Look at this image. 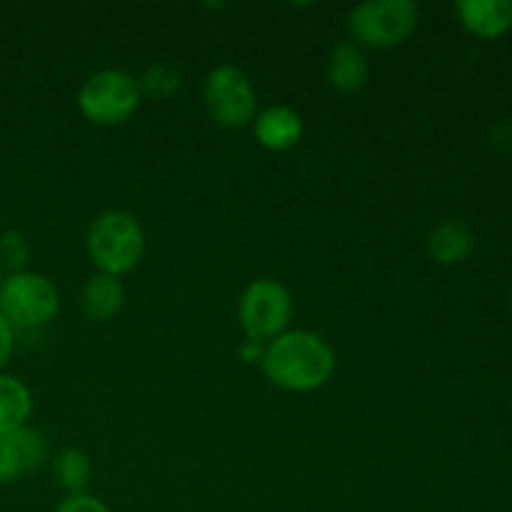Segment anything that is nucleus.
<instances>
[{
    "label": "nucleus",
    "instance_id": "nucleus-5",
    "mask_svg": "<svg viewBox=\"0 0 512 512\" xmlns=\"http://www.w3.org/2000/svg\"><path fill=\"white\" fill-rule=\"evenodd\" d=\"M140 85L128 70L108 68L93 73L78 90V110L85 120L103 128L128 123L140 108Z\"/></svg>",
    "mask_w": 512,
    "mask_h": 512
},
{
    "label": "nucleus",
    "instance_id": "nucleus-10",
    "mask_svg": "<svg viewBox=\"0 0 512 512\" xmlns=\"http://www.w3.org/2000/svg\"><path fill=\"white\" fill-rule=\"evenodd\" d=\"M455 13L468 33L483 40L503 38L512 28V0H460Z\"/></svg>",
    "mask_w": 512,
    "mask_h": 512
},
{
    "label": "nucleus",
    "instance_id": "nucleus-17",
    "mask_svg": "<svg viewBox=\"0 0 512 512\" xmlns=\"http://www.w3.org/2000/svg\"><path fill=\"white\" fill-rule=\"evenodd\" d=\"M30 258H33V248L20 230L0 233V268H3V273L5 270H8V275L23 273V270H28Z\"/></svg>",
    "mask_w": 512,
    "mask_h": 512
},
{
    "label": "nucleus",
    "instance_id": "nucleus-13",
    "mask_svg": "<svg viewBox=\"0 0 512 512\" xmlns=\"http://www.w3.org/2000/svg\"><path fill=\"white\" fill-rule=\"evenodd\" d=\"M475 248V235L460 220L438 225L428 238V255L438 265H460L470 258Z\"/></svg>",
    "mask_w": 512,
    "mask_h": 512
},
{
    "label": "nucleus",
    "instance_id": "nucleus-9",
    "mask_svg": "<svg viewBox=\"0 0 512 512\" xmlns=\"http://www.w3.org/2000/svg\"><path fill=\"white\" fill-rule=\"evenodd\" d=\"M305 123L290 105H270L253 120V135L270 153H285L303 140Z\"/></svg>",
    "mask_w": 512,
    "mask_h": 512
},
{
    "label": "nucleus",
    "instance_id": "nucleus-11",
    "mask_svg": "<svg viewBox=\"0 0 512 512\" xmlns=\"http://www.w3.org/2000/svg\"><path fill=\"white\" fill-rule=\"evenodd\" d=\"M325 75H328L330 88L338 90V93H358V90H363L370 80L368 55H365V50L360 48V45H355L353 40H343V43L335 45L333 53H330Z\"/></svg>",
    "mask_w": 512,
    "mask_h": 512
},
{
    "label": "nucleus",
    "instance_id": "nucleus-2",
    "mask_svg": "<svg viewBox=\"0 0 512 512\" xmlns=\"http://www.w3.org/2000/svg\"><path fill=\"white\" fill-rule=\"evenodd\" d=\"M85 245L98 273L123 278L143 260L145 233L135 215L125 210H105L90 223Z\"/></svg>",
    "mask_w": 512,
    "mask_h": 512
},
{
    "label": "nucleus",
    "instance_id": "nucleus-20",
    "mask_svg": "<svg viewBox=\"0 0 512 512\" xmlns=\"http://www.w3.org/2000/svg\"><path fill=\"white\" fill-rule=\"evenodd\" d=\"M240 360L248 365L253 363H263V355H265V343H258V340H243V345H240Z\"/></svg>",
    "mask_w": 512,
    "mask_h": 512
},
{
    "label": "nucleus",
    "instance_id": "nucleus-15",
    "mask_svg": "<svg viewBox=\"0 0 512 512\" xmlns=\"http://www.w3.org/2000/svg\"><path fill=\"white\" fill-rule=\"evenodd\" d=\"M90 473H93V463H90L88 453H83V450L68 448L55 458V478L70 495L83 493Z\"/></svg>",
    "mask_w": 512,
    "mask_h": 512
},
{
    "label": "nucleus",
    "instance_id": "nucleus-3",
    "mask_svg": "<svg viewBox=\"0 0 512 512\" xmlns=\"http://www.w3.org/2000/svg\"><path fill=\"white\" fill-rule=\"evenodd\" d=\"M420 8L410 0H368L350 10L348 33L360 48L390 50L415 35Z\"/></svg>",
    "mask_w": 512,
    "mask_h": 512
},
{
    "label": "nucleus",
    "instance_id": "nucleus-19",
    "mask_svg": "<svg viewBox=\"0 0 512 512\" xmlns=\"http://www.w3.org/2000/svg\"><path fill=\"white\" fill-rule=\"evenodd\" d=\"M15 330L13 325L5 320V315L0 313V373H3V368L8 365V360L13 358V350H15Z\"/></svg>",
    "mask_w": 512,
    "mask_h": 512
},
{
    "label": "nucleus",
    "instance_id": "nucleus-18",
    "mask_svg": "<svg viewBox=\"0 0 512 512\" xmlns=\"http://www.w3.org/2000/svg\"><path fill=\"white\" fill-rule=\"evenodd\" d=\"M53 512H110L108 505L103 503L100 498L88 493H78V495H68L65 500H60L58 508Z\"/></svg>",
    "mask_w": 512,
    "mask_h": 512
},
{
    "label": "nucleus",
    "instance_id": "nucleus-16",
    "mask_svg": "<svg viewBox=\"0 0 512 512\" xmlns=\"http://www.w3.org/2000/svg\"><path fill=\"white\" fill-rule=\"evenodd\" d=\"M140 93L143 98L153 100H168L170 95H175L183 85V75L175 65L170 63H153L145 68V73L138 78Z\"/></svg>",
    "mask_w": 512,
    "mask_h": 512
},
{
    "label": "nucleus",
    "instance_id": "nucleus-4",
    "mask_svg": "<svg viewBox=\"0 0 512 512\" xmlns=\"http://www.w3.org/2000/svg\"><path fill=\"white\" fill-rule=\"evenodd\" d=\"M60 310V293L43 273L23 270L5 275L0 283V313L15 333H30L48 325Z\"/></svg>",
    "mask_w": 512,
    "mask_h": 512
},
{
    "label": "nucleus",
    "instance_id": "nucleus-21",
    "mask_svg": "<svg viewBox=\"0 0 512 512\" xmlns=\"http://www.w3.org/2000/svg\"><path fill=\"white\" fill-rule=\"evenodd\" d=\"M493 143L503 150H512V123H503L493 133Z\"/></svg>",
    "mask_w": 512,
    "mask_h": 512
},
{
    "label": "nucleus",
    "instance_id": "nucleus-6",
    "mask_svg": "<svg viewBox=\"0 0 512 512\" xmlns=\"http://www.w3.org/2000/svg\"><path fill=\"white\" fill-rule=\"evenodd\" d=\"M238 320L245 338L268 345L288 330L293 320V295L280 280H253L240 295Z\"/></svg>",
    "mask_w": 512,
    "mask_h": 512
},
{
    "label": "nucleus",
    "instance_id": "nucleus-7",
    "mask_svg": "<svg viewBox=\"0 0 512 512\" xmlns=\"http://www.w3.org/2000/svg\"><path fill=\"white\" fill-rule=\"evenodd\" d=\"M203 100L208 115L220 128L240 130L258 115V93L253 80L235 65H218L205 75Z\"/></svg>",
    "mask_w": 512,
    "mask_h": 512
},
{
    "label": "nucleus",
    "instance_id": "nucleus-14",
    "mask_svg": "<svg viewBox=\"0 0 512 512\" xmlns=\"http://www.w3.org/2000/svg\"><path fill=\"white\" fill-rule=\"evenodd\" d=\"M33 395L20 378L0 373V438L28 425Z\"/></svg>",
    "mask_w": 512,
    "mask_h": 512
},
{
    "label": "nucleus",
    "instance_id": "nucleus-8",
    "mask_svg": "<svg viewBox=\"0 0 512 512\" xmlns=\"http://www.w3.org/2000/svg\"><path fill=\"white\" fill-rule=\"evenodd\" d=\"M48 460V440L40 430L20 428L0 438V485L18 483Z\"/></svg>",
    "mask_w": 512,
    "mask_h": 512
},
{
    "label": "nucleus",
    "instance_id": "nucleus-12",
    "mask_svg": "<svg viewBox=\"0 0 512 512\" xmlns=\"http://www.w3.org/2000/svg\"><path fill=\"white\" fill-rule=\"evenodd\" d=\"M125 305V288L120 278L113 275H93L88 283L83 285L80 293V308H83L85 318L95 320V323H108V320L118 318L120 310Z\"/></svg>",
    "mask_w": 512,
    "mask_h": 512
},
{
    "label": "nucleus",
    "instance_id": "nucleus-22",
    "mask_svg": "<svg viewBox=\"0 0 512 512\" xmlns=\"http://www.w3.org/2000/svg\"><path fill=\"white\" fill-rule=\"evenodd\" d=\"M3 278H5V275H3V268H0V283H3Z\"/></svg>",
    "mask_w": 512,
    "mask_h": 512
},
{
    "label": "nucleus",
    "instance_id": "nucleus-1",
    "mask_svg": "<svg viewBox=\"0 0 512 512\" xmlns=\"http://www.w3.org/2000/svg\"><path fill=\"white\" fill-rule=\"evenodd\" d=\"M335 350L323 335L313 330H285L265 345V378L288 393H313L323 388L335 373Z\"/></svg>",
    "mask_w": 512,
    "mask_h": 512
}]
</instances>
